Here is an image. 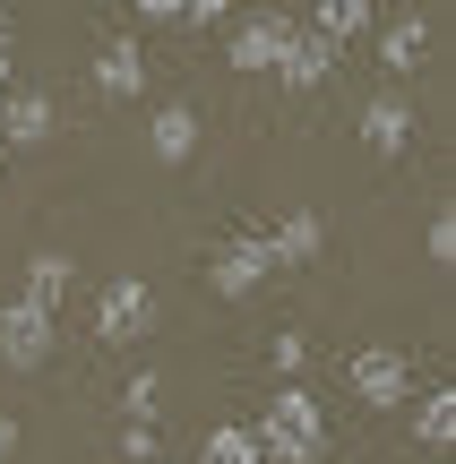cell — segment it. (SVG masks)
Segmentation results:
<instances>
[{"label":"cell","instance_id":"6da1fadb","mask_svg":"<svg viewBox=\"0 0 456 464\" xmlns=\"http://www.w3.org/2000/svg\"><path fill=\"white\" fill-rule=\"evenodd\" d=\"M250 430H258V456L267 464H327V413H319V396H310L302 379L276 387Z\"/></svg>","mask_w":456,"mask_h":464},{"label":"cell","instance_id":"7a4b0ae2","mask_svg":"<svg viewBox=\"0 0 456 464\" xmlns=\"http://www.w3.org/2000/svg\"><path fill=\"white\" fill-rule=\"evenodd\" d=\"M52 318L61 310H44V301H0V362L9 370H44L52 362Z\"/></svg>","mask_w":456,"mask_h":464},{"label":"cell","instance_id":"3957f363","mask_svg":"<svg viewBox=\"0 0 456 464\" xmlns=\"http://www.w3.org/2000/svg\"><path fill=\"white\" fill-rule=\"evenodd\" d=\"M147 327H155V293L138 276H112L95 293V335H103V344H138Z\"/></svg>","mask_w":456,"mask_h":464},{"label":"cell","instance_id":"277c9868","mask_svg":"<svg viewBox=\"0 0 456 464\" xmlns=\"http://www.w3.org/2000/svg\"><path fill=\"white\" fill-rule=\"evenodd\" d=\"M354 396L371 404V413H396V404L413 396V362L396 344H362L354 353Z\"/></svg>","mask_w":456,"mask_h":464},{"label":"cell","instance_id":"5b68a950","mask_svg":"<svg viewBox=\"0 0 456 464\" xmlns=\"http://www.w3.org/2000/svg\"><path fill=\"white\" fill-rule=\"evenodd\" d=\"M267 276L276 266H267V241H258V232H241V241H224L216 258H207V293L216 301H250Z\"/></svg>","mask_w":456,"mask_h":464},{"label":"cell","instance_id":"8992f818","mask_svg":"<svg viewBox=\"0 0 456 464\" xmlns=\"http://www.w3.org/2000/svg\"><path fill=\"white\" fill-rule=\"evenodd\" d=\"M344 44H327L319 26H285V52H276V86H293V95H310V86H327V69H336Z\"/></svg>","mask_w":456,"mask_h":464},{"label":"cell","instance_id":"52a82bcc","mask_svg":"<svg viewBox=\"0 0 456 464\" xmlns=\"http://www.w3.org/2000/svg\"><path fill=\"white\" fill-rule=\"evenodd\" d=\"M258 241H267V266H276V276H285V266H310V258L327 249V216L293 207V216H276L267 232H258Z\"/></svg>","mask_w":456,"mask_h":464},{"label":"cell","instance_id":"ba28073f","mask_svg":"<svg viewBox=\"0 0 456 464\" xmlns=\"http://www.w3.org/2000/svg\"><path fill=\"white\" fill-rule=\"evenodd\" d=\"M95 95H112V103L147 95V52H138V34H121V44L95 52Z\"/></svg>","mask_w":456,"mask_h":464},{"label":"cell","instance_id":"9c48e42d","mask_svg":"<svg viewBox=\"0 0 456 464\" xmlns=\"http://www.w3.org/2000/svg\"><path fill=\"white\" fill-rule=\"evenodd\" d=\"M362 147L371 155H405L413 147V103L405 95H371L362 103Z\"/></svg>","mask_w":456,"mask_h":464},{"label":"cell","instance_id":"30bf717a","mask_svg":"<svg viewBox=\"0 0 456 464\" xmlns=\"http://www.w3.org/2000/svg\"><path fill=\"white\" fill-rule=\"evenodd\" d=\"M52 130H61L52 95H0V147H44Z\"/></svg>","mask_w":456,"mask_h":464},{"label":"cell","instance_id":"8fae6325","mask_svg":"<svg viewBox=\"0 0 456 464\" xmlns=\"http://www.w3.org/2000/svg\"><path fill=\"white\" fill-rule=\"evenodd\" d=\"M285 26H293V17H276V9L241 17V26H233V44H224V61H233V69H267L276 52H285Z\"/></svg>","mask_w":456,"mask_h":464},{"label":"cell","instance_id":"7c38bea8","mask_svg":"<svg viewBox=\"0 0 456 464\" xmlns=\"http://www.w3.org/2000/svg\"><path fill=\"white\" fill-rule=\"evenodd\" d=\"M147 147H155V164H189V155H199V112H189V103H164V112L147 121Z\"/></svg>","mask_w":456,"mask_h":464},{"label":"cell","instance_id":"4fadbf2b","mask_svg":"<svg viewBox=\"0 0 456 464\" xmlns=\"http://www.w3.org/2000/svg\"><path fill=\"white\" fill-rule=\"evenodd\" d=\"M379 61H388L396 78L422 69V61H431V26H422V17H388V26H379Z\"/></svg>","mask_w":456,"mask_h":464},{"label":"cell","instance_id":"5bb4252c","mask_svg":"<svg viewBox=\"0 0 456 464\" xmlns=\"http://www.w3.org/2000/svg\"><path fill=\"white\" fill-rule=\"evenodd\" d=\"M69 276H78V266H69L61 249H34V258H26V284H17V301H44V310H61V301H69Z\"/></svg>","mask_w":456,"mask_h":464},{"label":"cell","instance_id":"9a60e30c","mask_svg":"<svg viewBox=\"0 0 456 464\" xmlns=\"http://www.w3.org/2000/svg\"><path fill=\"white\" fill-rule=\"evenodd\" d=\"M413 439H422L431 456H448V448H456V387H431V396H422V413H413Z\"/></svg>","mask_w":456,"mask_h":464},{"label":"cell","instance_id":"2e32d148","mask_svg":"<svg viewBox=\"0 0 456 464\" xmlns=\"http://www.w3.org/2000/svg\"><path fill=\"white\" fill-rule=\"evenodd\" d=\"M199 464H267V456H258V430H250V421H216L207 448H199Z\"/></svg>","mask_w":456,"mask_h":464},{"label":"cell","instance_id":"e0dca14e","mask_svg":"<svg viewBox=\"0 0 456 464\" xmlns=\"http://www.w3.org/2000/svg\"><path fill=\"white\" fill-rule=\"evenodd\" d=\"M371 17H379V0H319L310 26H319L327 44H354V34H371Z\"/></svg>","mask_w":456,"mask_h":464},{"label":"cell","instance_id":"ac0fdd59","mask_svg":"<svg viewBox=\"0 0 456 464\" xmlns=\"http://www.w3.org/2000/svg\"><path fill=\"white\" fill-rule=\"evenodd\" d=\"M121 456H130V464H155V456H164V439H155V413H130V430H121Z\"/></svg>","mask_w":456,"mask_h":464},{"label":"cell","instance_id":"d6986e66","mask_svg":"<svg viewBox=\"0 0 456 464\" xmlns=\"http://www.w3.org/2000/svg\"><path fill=\"white\" fill-rule=\"evenodd\" d=\"M422 249H431V266H448V258H456V207H440V216H431Z\"/></svg>","mask_w":456,"mask_h":464},{"label":"cell","instance_id":"ffe728a7","mask_svg":"<svg viewBox=\"0 0 456 464\" xmlns=\"http://www.w3.org/2000/svg\"><path fill=\"white\" fill-rule=\"evenodd\" d=\"M155 396H164V379H155V370H138V379L121 387V404H130V413H155Z\"/></svg>","mask_w":456,"mask_h":464},{"label":"cell","instance_id":"44dd1931","mask_svg":"<svg viewBox=\"0 0 456 464\" xmlns=\"http://www.w3.org/2000/svg\"><path fill=\"white\" fill-rule=\"evenodd\" d=\"M302 362H310L302 335H276V370H285V379H302Z\"/></svg>","mask_w":456,"mask_h":464},{"label":"cell","instance_id":"7402d4cb","mask_svg":"<svg viewBox=\"0 0 456 464\" xmlns=\"http://www.w3.org/2000/svg\"><path fill=\"white\" fill-rule=\"evenodd\" d=\"M181 17H189V26H216V17H224V0H181Z\"/></svg>","mask_w":456,"mask_h":464},{"label":"cell","instance_id":"603a6c76","mask_svg":"<svg viewBox=\"0 0 456 464\" xmlns=\"http://www.w3.org/2000/svg\"><path fill=\"white\" fill-rule=\"evenodd\" d=\"M138 17H155V26H172V17H181V0H138Z\"/></svg>","mask_w":456,"mask_h":464},{"label":"cell","instance_id":"cb8c5ba5","mask_svg":"<svg viewBox=\"0 0 456 464\" xmlns=\"http://www.w3.org/2000/svg\"><path fill=\"white\" fill-rule=\"evenodd\" d=\"M9 61H17V44H9V26H0V95H9Z\"/></svg>","mask_w":456,"mask_h":464},{"label":"cell","instance_id":"d4e9b609","mask_svg":"<svg viewBox=\"0 0 456 464\" xmlns=\"http://www.w3.org/2000/svg\"><path fill=\"white\" fill-rule=\"evenodd\" d=\"M9 456H17V421L0 413V464H9Z\"/></svg>","mask_w":456,"mask_h":464},{"label":"cell","instance_id":"484cf974","mask_svg":"<svg viewBox=\"0 0 456 464\" xmlns=\"http://www.w3.org/2000/svg\"><path fill=\"white\" fill-rule=\"evenodd\" d=\"M0 9H9V0H0Z\"/></svg>","mask_w":456,"mask_h":464}]
</instances>
